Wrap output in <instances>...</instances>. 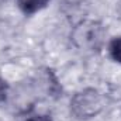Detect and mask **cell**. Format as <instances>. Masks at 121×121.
<instances>
[{"label": "cell", "mask_w": 121, "mask_h": 121, "mask_svg": "<svg viewBox=\"0 0 121 121\" xmlns=\"http://www.w3.org/2000/svg\"><path fill=\"white\" fill-rule=\"evenodd\" d=\"M104 108V97L94 89H86L75 94L70 101V111L76 118L86 120L97 116Z\"/></svg>", "instance_id": "cell-1"}, {"label": "cell", "mask_w": 121, "mask_h": 121, "mask_svg": "<svg viewBox=\"0 0 121 121\" xmlns=\"http://www.w3.org/2000/svg\"><path fill=\"white\" fill-rule=\"evenodd\" d=\"M17 3L24 13L31 14V13H35V11L41 10L42 7H45L48 0H17Z\"/></svg>", "instance_id": "cell-2"}, {"label": "cell", "mask_w": 121, "mask_h": 121, "mask_svg": "<svg viewBox=\"0 0 121 121\" xmlns=\"http://www.w3.org/2000/svg\"><path fill=\"white\" fill-rule=\"evenodd\" d=\"M110 54H111V58L116 62L121 63V37L111 41V44H110Z\"/></svg>", "instance_id": "cell-3"}, {"label": "cell", "mask_w": 121, "mask_h": 121, "mask_svg": "<svg viewBox=\"0 0 121 121\" xmlns=\"http://www.w3.org/2000/svg\"><path fill=\"white\" fill-rule=\"evenodd\" d=\"M6 96H7V83L3 79H0V103L6 99Z\"/></svg>", "instance_id": "cell-4"}, {"label": "cell", "mask_w": 121, "mask_h": 121, "mask_svg": "<svg viewBox=\"0 0 121 121\" xmlns=\"http://www.w3.org/2000/svg\"><path fill=\"white\" fill-rule=\"evenodd\" d=\"M26 121H52V120L48 116H39V114H37V116H30Z\"/></svg>", "instance_id": "cell-5"}, {"label": "cell", "mask_w": 121, "mask_h": 121, "mask_svg": "<svg viewBox=\"0 0 121 121\" xmlns=\"http://www.w3.org/2000/svg\"><path fill=\"white\" fill-rule=\"evenodd\" d=\"M0 1H3V0H0Z\"/></svg>", "instance_id": "cell-6"}]
</instances>
